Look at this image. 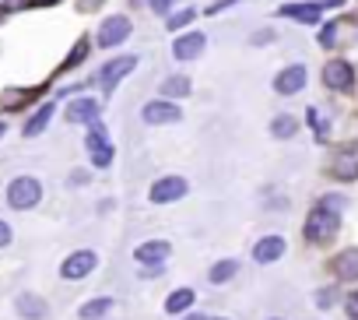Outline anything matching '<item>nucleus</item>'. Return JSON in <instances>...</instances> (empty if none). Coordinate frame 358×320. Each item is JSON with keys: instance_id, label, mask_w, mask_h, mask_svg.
Instances as JSON below:
<instances>
[{"instance_id": "f03ea898", "label": "nucleus", "mask_w": 358, "mask_h": 320, "mask_svg": "<svg viewBox=\"0 0 358 320\" xmlns=\"http://www.w3.org/2000/svg\"><path fill=\"white\" fill-rule=\"evenodd\" d=\"M337 211H330V208H313L309 211V218H306V239L309 243H323V239H330L334 232H337Z\"/></svg>"}, {"instance_id": "e433bc0d", "label": "nucleus", "mask_w": 358, "mask_h": 320, "mask_svg": "<svg viewBox=\"0 0 358 320\" xmlns=\"http://www.w3.org/2000/svg\"><path fill=\"white\" fill-rule=\"evenodd\" d=\"M183 320H208V316H204V313H187Z\"/></svg>"}, {"instance_id": "f8f14e48", "label": "nucleus", "mask_w": 358, "mask_h": 320, "mask_svg": "<svg viewBox=\"0 0 358 320\" xmlns=\"http://www.w3.org/2000/svg\"><path fill=\"white\" fill-rule=\"evenodd\" d=\"M306 88V67L302 64H288L278 78H274V92L278 95H295Z\"/></svg>"}, {"instance_id": "20e7f679", "label": "nucleus", "mask_w": 358, "mask_h": 320, "mask_svg": "<svg viewBox=\"0 0 358 320\" xmlns=\"http://www.w3.org/2000/svg\"><path fill=\"white\" fill-rule=\"evenodd\" d=\"M88 155H92V166H99V169H106V166H113V144H109V137H106V130H102V123H92V130H88Z\"/></svg>"}, {"instance_id": "cd10ccee", "label": "nucleus", "mask_w": 358, "mask_h": 320, "mask_svg": "<svg viewBox=\"0 0 358 320\" xmlns=\"http://www.w3.org/2000/svg\"><path fill=\"white\" fill-rule=\"evenodd\" d=\"M337 299H341L337 288H320V292H316V306H320V309H334Z\"/></svg>"}, {"instance_id": "7ed1b4c3", "label": "nucleus", "mask_w": 358, "mask_h": 320, "mask_svg": "<svg viewBox=\"0 0 358 320\" xmlns=\"http://www.w3.org/2000/svg\"><path fill=\"white\" fill-rule=\"evenodd\" d=\"M187 190H190V183L183 176H162V180H155L148 197H151V204H172L179 197H187Z\"/></svg>"}, {"instance_id": "f3484780", "label": "nucleus", "mask_w": 358, "mask_h": 320, "mask_svg": "<svg viewBox=\"0 0 358 320\" xmlns=\"http://www.w3.org/2000/svg\"><path fill=\"white\" fill-rule=\"evenodd\" d=\"M18 313H22V320H46L50 306H46L43 295H36V292H22V295H18Z\"/></svg>"}, {"instance_id": "f704fd0d", "label": "nucleus", "mask_w": 358, "mask_h": 320, "mask_svg": "<svg viewBox=\"0 0 358 320\" xmlns=\"http://www.w3.org/2000/svg\"><path fill=\"white\" fill-rule=\"evenodd\" d=\"M99 4H102V0H78V8H81V11H95Z\"/></svg>"}, {"instance_id": "6ab92c4d", "label": "nucleus", "mask_w": 358, "mask_h": 320, "mask_svg": "<svg viewBox=\"0 0 358 320\" xmlns=\"http://www.w3.org/2000/svg\"><path fill=\"white\" fill-rule=\"evenodd\" d=\"M194 92V85H190V78H183V74H172V78H165L162 81V99H183V95H190Z\"/></svg>"}, {"instance_id": "1a4fd4ad", "label": "nucleus", "mask_w": 358, "mask_h": 320, "mask_svg": "<svg viewBox=\"0 0 358 320\" xmlns=\"http://www.w3.org/2000/svg\"><path fill=\"white\" fill-rule=\"evenodd\" d=\"M95 264H99V257H95L92 250H78V253H71V257L60 264V274H64L67 281H81V278H88V274L95 271Z\"/></svg>"}, {"instance_id": "5701e85b", "label": "nucleus", "mask_w": 358, "mask_h": 320, "mask_svg": "<svg viewBox=\"0 0 358 320\" xmlns=\"http://www.w3.org/2000/svg\"><path fill=\"white\" fill-rule=\"evenodd\" d=\"M236 274H239V260H218V264L208 271L211 285H225V281H232Z\"/></svg>"}, {"instance_id": "473e14b6", "label": "nucleus", "mask_w": 358, "mask_h": 320, "mask_svg": "<svg viewBox=\"0 0 358 320\" xmlns=\"http://www.w3.org/2000/svg\"><path fill=\"white\" fill-rule=\"evenodd\" d=\"M229 4H236V0H215V4L208 8V15H218V11H225Z\"/></svg>"}, {"instance_id": "a211bd4d", "label": "nucleus", "mask_w": 358, "mask_h": 320, "mask_svg": "<svg viewBox=\"0 0 358 320\" xmlns=\"http://www.w3.org/2000/svg\"><path fill=\"white\" fill-rule=\"evenodd\" d=\"M169 257V243L165 239H151V243H141L134 250V260L137 264H162Z\"/></svg>"}, {"instance_id": "2f4dec72", "label": "nucleus", "mask_w": 358, "mask_h": 320, "mask_svg": "<svg viewBox=\"0 0 358 320\" xmlns=\"http://www.w3.org/2000/svg\"><path fill=\"white\" fill-rule=\"evenodd\" d=\"M8 243H11V225L0 218V246H8Z\"/></svg>"}, {"instance_id": "9b49d317", "label": "nucleus", "mask_w": 358, "mask_h": 320, "mask_svg": "<svg viewBox=\"0 0 358 320\" xmlns=\"http://www.w3.org/2000/svg\"><path fill=\"white\" fill-rule=\"evenodd\" d=\"M204 46H208V36L204 32H187V36H179L172 43V57L176 60H197L204 53Z\"/></svg>"}, {"instance_id": "423d86ee", "label": "nucleus", "mask_w": 358, "mask_h": 320, "mask_svg": "<svg viewBox=\"0 0 358 320\" xmlns=\"http://www.w3.org/2000/svg\"><path fill=\"white\" fill-rule=\"evenodd\" d=\"M141 116H144V123L162 127V123H179L183 120V109H179L176 102H169V99H155V102H148L141 109Z\"/></svg>"}, {"instance_id": "4c0bfd02", "label": "nucleus", "mask_w": 358, "mask_h": 320, "mask_svg": "<svg viewBox=\"0 0 358 320\" xmlns=\"http://www.w3.org/2000/svg\"><path fill=\"white\" fill-rule=\"evenodd\" d=\"M25 4H57V0H25Z\"/></svg>"}, {"instance_id": "f257e3e1", "label": "nucleus", "mask_w": 358, "mask_h": 320, "mask_svg": "<svg viewBox=\"0 0 358 320\" xmlns=\"http://www.w3.org/2000/svg\"><path fill=\"white\" fill-rule=\"evenodd\" d=\"M43 201V183L36 180V176H18V180H11V187H8V204L15 208V211H29V208H36Z\"/></svg>"}, {"instance_id": "6e6552de", "label": "nucleus", "mask_w": 358, "mask_h": 320, "mask_svg": "<svg viewBox=\"0 0 358 320\" xmlns=\"http://www.w3.org/2000/svg\"><path fill=\"white\" fill-rule=\"evenodd\" d=\"M130 18L127 15H113V18H106L102 25H99V46H106V50H113V46H120L127 36H130Z\"/></svg>"}, {"instance_id": "c9c22d12", "label": "nucleus", "mask_w": 358, "mask_h": 320, "mask_svg": "<svg viewBox=\"0 0 358 320\" xmlns=\"http://www.w3.org/2000/svg\"><path fill=\"white\" fill-rule=\"evenodd\" d=\"M271 39H274V32H257V36H253L257 46H264V43H271Z\"/></svg>"}, {"instance_id": "bb28decb", "label": "nucleus", "mask_w": 358, "mask_h": 320, "mask_svg": "<svg viewBox=\"0 0 358 320\" xmlns=\"http://www.w3.org/2000/svg\"><path fill=\"white\" fill-rule=\"evenodd\" d=\"M194 18H197V11H194V8H187V11H179V15H172V18H169L165 25H169L172 32H179V29H187V25H190Z\"/></svg>"}, {"instance_id": "4be33fe9", "label": "nucleus", "mask_w": 358, "mask_h": 320, "mask_svg": "<svg viewBox=\"0 0 358 320\" xmlns=\"http://www.w3.org/2000/svg\"><path fill=\"white\" fill-rule=\"evenodd\" d=\"M271 134H274V137H281V141H288V137H295V134H299V120H295V116H288V113H281V116H274V120H271Z\"/></svg>"}, {"instance_id": "39448f33", "label": "nucleus", "mask_w": 358, "mask_h": 320, "mask_svg": "<svg viewBox=\"0 0 358 320\" xmlns=\"http://www.w3.org/2000/svg\"><path fill=\"white\" fill-rule=\"evenodd\" d=\"M134 67H137V57H116V60H109V64L99 71L102 92H106V95H113V92H116V85H120V81H123V78H127Z\"/></svg>"}, {"instance_id": "c85d7f7f", "label": "nucleus", "mask_w": 358, "mask_h": 320, "mask_svg": "<svg viewBox=\"0 0 358 320\" xmlns=\"http://www.w3.org/2000/svg\"><path fill=\"white\" fill-rule=\"evenodd\" d=\"M344 313H348L351 320H358V292H351V295L344 299Z\"/></svg>"}, {"instance_id": "0eeeda50", "label": "nucleus", "mask_w": 358, "mask_h": 320, "mask_svg": "<svg viewBox=\"0 0 358 320\" xmlns=\"http://www.w3.org/2000/svg\"><path fill=\"white\" fill-rule=\"evenodd\" d=\"M330 176L341 180V183H351L358 180V144H348L344 151L334 155V162H330Z\"/></svg>"}, {"instance_id": "2eb2a0df", "label": "nucleus", "mask_w": 358, "mask_h": 320, "mask_svg": "<svg viewBox=\"0 0 358 320\" xmlns=\"http://www.w3.org/2000/svg\"><path fill=\"white\" fill-rule=\"evenodd\" d=\"M278 15L292 18V22H302V25H316L320 15H323V4H285Z\"/></svg>"}, {"instance_id": "ddd939ff", "label": "nucleus", "mask_w": 358, "mask_h": 320, "mask_svg": "<svg viewBox=\"0 0 358 320\" xmlns=\"http://www.w3.org/2000/svg\"><path fill=\"white\" fill-rule=\"evenodd\" d=\"M330 267H334V274H337L341 281H358V246L341 250V253L330 260Z\"/></svg>"}, {"instance_id": "412c9836", "label": "nucleus", "mask_w": 358, "mask_h": 320, "mask_svg": "<svg viewBox=\"0 0 358 320\" xmlns=\"http://www.w3.org/2000/svg\"><path fill=\"white\" fill-rule=\"evenodd\" d=\"M50 120H53V102H46V106H39V113L25 123V137H39L46 127H50Z\"/></svg>"}, {"instance_id": "a878e982", "label": "nucleus", "mask_w": 358, "mask_h": 320, "mask_svg": "<svg viewBox=\"0 0 358 320\" xmlns=\"http://www.w3.org/2000/svg\"><path fill=\"white\" fill-rule=\"evenodd\" d=\"M85 57H88V39H78V46L71 50V57H67V60L60 64V71H74V67H78V64H81Z\"/></svg>"}, {"instance_id": "393cba45", "label": "nucleus", "mask_w": 358, "mask_h": 320, "mask_svg": "<svg viewBox=\"0 0 358 320\" xmlns=\"http://www.w3.org/2000/svg\"><path fill=\"white\" fill-rule=\"evenodd\" d=\"M36 95H39V88H11V92H4V99H0V102H4V109H22Z\"/></svg>"}, {"instance_id": "c756f323", "label": "nucleus", "mask_w": 358, "mask_h": 320, "mask_svg": "<svg viewBox=\"0 0 358 320\" xmlns=\"http://www.w3.org/2000/svg\"><path fill=\"white\" fill-rule=\"evenodd\" d=\"M334 39H337V29H334V25H323V32H320V46H334Z\"/></svg>"}, {"instance_id": "58836bf2", "label": "nucleus", "mask_w": 358, "mask_h": 320, "mask_svg": "<svg viewBox=\"0 0 358 320\" xmlns=\"http://www.w3.org/2000/svg\"><path fill=\"white\" fill-rule=\"evenodd\" d=\"M208 320H215V316H208ZM218 320H225V316H218Z\"/></svg>"}, {"instance_id": "ea45409f", "label": "nucleus", "mask_w": 358, "mask_h": 320, "mask_svg": "<svg viewBox=\"0 0 358 320\" xmlns=\"http://www.w3.org/2000/svg\"><path fill=\"white\" fill-rule=\"evenodd\" d=\"M0 134H4V123H0Z\"/></svg>"}, {"instance_id": "4468645a", "label": "nucleus", "mask_w": 358, "mask_h": 320, "mask_svg": "<svg viewBox=\"0 0 358 320\" xmlns=\"http://www.w3.org/2000/svg\"><path fill=\"white\" fill-rule=\"evenodd\" d=\"M285 257V239L281 236H264L257 246H253V260L257 264H274Z\"/></svg>"}, {"instance_id": "b1692460", "label": "nucleus", "mask_w": 358, "mask_h": 320, "mask_svg": "<svg viewBox=\"0 0 358 320\" xmlns=\"http://www.w3.org/2000/svg\"><path fill=\"white\" fill-rule=\"evenodd\" d=\"M109 309H113V299H109V295H102V299H92V302H85V306L78 309V316H81V320H102Z\"/></svg>"}, {"instance_id": "aec40b11", "label": "nucleus", "mask_w": 358, "mask_h": 320, "mask_svg": "<svg viewBox=\"0 0 358 320\" xmlns=\"http://www.w3.org/2000/svg\"><path fill=\"white\" fill-rule=\"evenodd\" d=\"M194 288H176L169 299H165V313H187L190 306H194Z\"/></svg>"}, {"instance_id": "9d476101", "label": "nucleus", "mask_w": 358, "mask_h": 320, "mask_svg": "<svg viewBox=\"0 0 358 320\" xmlns=\"http://www.w3.org/2000/svg\"><path fill=\"white\" fill-rule=\"evenodd\" d=\"M323 85L334 88V92H348V88L355 85V67H351L348 60H330V64L323 67Z\"/></svg>"}, {"instance_id": "72a5a7b5", "label": "nucleus", "mask_w": 358, "mask_h": 320, "mask_svg": "<svg viewBox=\"0 0 358 320\" xmlns=\"http://www.w3.org/2000/svg\"><path fill=\"white\" fill-rule=\"evenodd\" d=\"M71 183H74V187L88 183V173H85V169H74V173H71Z\"/></svg>"}, {"instance_id": "7c9ffc66", "label": "nucleus", "mask_w": 358, "mask_h": 320, "mask_svg": "<svg viewBox=\"0 0 358 320\" xmlns=\"http://www.w3.org/2000/svg\"><path fill=\"white\" fill-rule=\"evenodd\" d=\"M148 4H151V11H155V15H165V11L172 8V0H148Z\"/></svg>"}, {"instance_id": "dca6fc26", "label": "nucleus", "mask_w": 358, "mask_h": 320, "mask_svg": "<svg viewBox=\"0 0 358 320\" xmlns=\"http://www.w3.org/2000/svg\"><path fill=\"white\" fill-rule=\"evenodd\" d=\"M67 120L71 123H99V102L95 99H74L71 106H67Z\"/></svg>"}]
</instances>
